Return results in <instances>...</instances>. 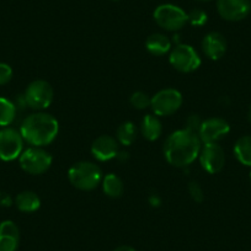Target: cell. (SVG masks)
<instances>
[{"label": "cell", "mask_w": 251, "mask_h": 251, "mask_svg": "<svg viewBox=\"0 0 251 251\" xmlns=\"http://www.w3.org/2000/svg\"><path fill=\"white\" fill-rule=\"evenodd\" d=\"M199 134L187 128L173 132L164 143V156L170 165L185 168L194 163L201 151Z\"/></svg>", "instance_id": "6da1fadb"}, {"label": "cell", "mask_w": 251, "mask_h": 251, "mask_svg": "<svg viewBox=\"0 0 251 251\" xmlns=\"http://www.w3.org/2000/svg\"><path fill=\"white\" fill-rule=\"evenodd\" d=\"M59 132L57 118L46 112H36L27 116L20 126L24 141L31 147H45L52 143Z\"/></svg>", "instance_id": "7a4b0ae2"}, {"label": "cell", "mask_w": 251, "mask_h": 251, "mask_svg": "<svg viewBox=\"0 0 251 251\" xmlns=\"http://www.w3.org/2000/svg\"><path fill=\"white\" fill-rule=\"evenodd\" d=\"M100 166L91 161H78L68 170V180L81 191H93L102 181Z\"/></svg>", "instance_id": "3957f363"}, {"label": "cell", "mask_w": 251, "mask_h": 251, "mask_svg": "<svg viewBox=\"0 0 251 251\" xmlns=\"http://www.w3.org/2000/svg\"><path fill=\"white\" fill-rule=\"evenodd\" d=\"M53 158L42 147H30L19 158L21 169L30 175L45 174L52 165Z\"/></svg>", "instance_id": "277c9868"}, {"label": "cell", "mask_w": 251, "mask_h": 251, "mask_svg": "<svg viewBox=\"0 0 251 251\" xmlns=\"http://www.w3.org/2000/svg\"><path fill=\"white\" fill-rule=\"evenodd\" d=\"M154 20L164 30L176 32L187 24V13L174 4H161L154 10Z\"/></svg>", "instance_id": "5b68a950"}, {"label": "cell", "mask_w": 251, "mask_h": 251, "mask_svg": "<svg viewBox=\"0 0 251 251\" xmlns=\"http://www.w3.org/2000/svg\"><path fill=\"white\" fill-rule=\"evenodd\" d=\"M24 96H25L28 107L41 111L50 107V103L53 102L54 91L48 81L43 80V79H37L28 84Z\"/></svg>", "instance_id": "8992f818"}, {"label": "cell", "mask_w": 251, "mask_h": 251, "mask_svg": "<svg viewBox=\"0 0 251 251\" xmlns=\"http://www.w3.org/2000/svg\"><path fill=\"white\" fill-rule=\"evenodd\" d=\"M170 64L180 73H192L201 66V58L190 45H177L171 50Z\"/></svg>", "instance_id": "52a82bcc"}, {"label": "cell", "mask_w": 251, "mask_h": 251, "mask_svg": "<svg viewBox=\"0 0 251 251\" xmlns=\"http://www.w3.org/2000/svg\"><path fill=\"white\" fill-rule=\"evenodd\" d=\"M182 95L176 89H163L151 98V107L155 116H170L177 112L182 105Z\"/></svg>", "instance_id": "ba28073f"}, {"label": "cell", "mask_w": 251, "mask_h": 251, "mask_svg": "<svg viewBox=\"0 0 251 251\" xmlns=\"http://www.w3.org/2000/svg\"><path fill=\"white\" fill-rule=\"evenodd\" d=\"M24 138L20 131L4 127L0 131V160L13 161L24 151Z\"/></svg>", "instance_id": "9c48e42d"}, {"label": "cell", "mask_w": 251, "mask_h": 251, "mask_svg": "<svg viewBox=\"0 0 251 251\" xmlns=\"http://www.w3.org/2000/svg\"><path fill=\"white\" fill-rule=\"evenodd\" d=\"M202 168L209 174H217L224 168L226 153L218 143H206L199 154Z\"/></svg>", "instance_id": "30bf717a"}, {"label": "cell", "mask_w": 251, "mask_h": 251, "mask_svg": "<svg viewBox=\"0 0 251 251\" xmlns=\"http://www.w3.org/2000/svg\"><path fill=\"white\" fill-rule=\"evenodd\" d=\"M217 10L226 21H241L251 11V0H217Z\"/></svg>", "instance_id": "8fae6325"}, {"label": "cell", "mask_w": 251, "mask_h": 251, "mask_svg": "<svg viewBox=\"0 0 251 251\" xmlns=\"http://www.w3.org/2000/svg\"><path fill=\"white\" fill-rule=\"evenodd\" d=\"M230 132V125L224 118L212 117L204 120L199 131L202 143H217Z\"/></svg>", "instance_id": "7c38bea8"}, {"label": "cell", "mask_w": 251, "mask_h": 251, "mask_svg": "<svg viewBox=\"0 0 251 251\" xmlns=\"http://www.w3.org/2000/svg\"><path fill=\"white\" fill-rule=\"evenodd\" d=\"M91 154L99 161H108L117 158L120 153V146L117 139L111 136H100L91 144Z\"/></svg>", "instance_id": "4fadbf2b"}, {"label": "cell", "mask_w": 251, "mask_h": 251, "mask_svg": "<svg viewBox=\"0 0 251 251\" xmlns=\"http://www.w3.org/2000/svg\"><path fill=\"white\" fill-rule=\"evenodd\" d=\"M228 48L226 37L219 32H209L202 40V50L211 60H219L224 57Z\"/></svg>", "instance_id": "5bb4252c"}, {"label": "cell", "mask_w": 251, "mask_h": 251, "mask_svg": "<svg viewBox=\"0 0 251 251\" xmlns=\"http://www.w3.org/2000/svg\"><path fill=\"white\" fill-rule=\"evenodd\" d=\"M20 244V230L13 221L0 223V251H16Z\"/></svg>", "instance_id": "9a60e30c"}, {"label": "cell", "mask_w": 251, "mask_h": 251, "mask_svg": "<svg viewBox=\"0 0 251 251\" xmlns=\"http://www.w3.org/2000/svg\"><path fill=\"white\" fill-rule=\"evenodd\" d=\"M142 136L149 142H154L160 138L163 133V125L158 116L147 115L144 116L141 123Z\"/></svg>", "instance_id": "2e32d148"}, {"label": "cell", "mask_w": 251, "mask_h": 251, "mask_svg": "<svg viewBox=\"0 0 251 251\" xmlns=\"http://www.w3.org/2000/svg\"><path fill=\"white\" fill-rule=\"evenodd\" d=\"M16 208L24 213H33L41 207V199L33 191H23L15 197Z\"/></svg>", "instance_id": "e0dca14e"}, {"label": "cell", "mask_w": 251, "mask_h": 251, "mask_svg": "<svg viewBox=\"0 0 251 251\" xmlns=\"http://www.w3.org/2000/svg\"><path fill=\"white\" fill-rule=\"evenodd\" d=\"M146 48L151 54L161 57L171 50V41L163 33H153L147 38Z\"/></svg>", "instance_id": "ac0fdd59"}, {"label": "cell", "mask_w": 251, "mask_h": 251, "mask_svg": "<svg viewBox=\"0 0 251 251\" xmlns=\"http://www.w3.org/2000/svg\"><path fill=\"white\" fill-rule=\"evenodd\" d=\"M101 185H102V190L106 196L111 197V199H118L122 196L123 191H125L123 181L116 174H107L106 176H103Z\"/></svg>", "instance_id": "d6986e66"}, {"label": "cell", "mask_w": 251, "mask_h": 251, "mask_svg": "<svg viewBox=\"0 0 251 251\" xmlns=\"http://www.w3.org/2000/svg\"><path fill=\"white\" fill-rule=\"evenodd\" d=\"M234 155L239 163L251 168V136H243L235 142Z\"/></svg>", "instance_id": "ffe728a7"}, {"label": "cell", "mask_w": 251, "mask_h": 251, "mask_svg": "<svg viewBox=\"0 0 251 251\" xmlns=\"http://www.w3.org/2000/svg\"><path fill=\"white\" fill-rule=\"evenodd\" d=\"M116 138L118 143L122 146L128 147L134 143L137 138V127L131 121H126L118 126L117 131H116Z\"/></svg>", "instance_id": "44dd1931"}, {"label": "cell", "mask_w": 251, "mask_h": 251, "mask_svg": "<svg viewBox=\"0 0 251 251\" xmlns=\"http://www.w3.org/2000/svg\"><path fill=\"white\" fill-rule=\"evenodd\" d=\"M16 108L14 101L6 98H0V127H9L16 117Z\"/></svg>", "instance_id": "7402d4cb"}, {"label": "cell", "mask_w": 251, "mask_h": 251, "mask_svg": "<svg viewBox=\"0 0 251 251\" xmlns=\"http://www.w3.org/2000/svg\"><path fill=\"white\" fill-rule=\"evenodd\" d=\"M129 102H131L132 107L136 110H146L151 106V99L149 98L148 94L143 93V91H136L129 98Z\"/></svg>", "instance_id": "603a6c76"}, {"label": "cell", "mask_w": 251, "mask_h": 251, "mask_svg": "<svg viewBox=\"0 0 251 251\" xmlns=\"http://www.w3.org/2000/svg\"><path fill=\"white\" fill-rule=\"evenodd\" d=\"M207 20H208V16H207L206 11L201 10V9H194L187 14V23L191 24L192 26H196V27L206 25Z\"/></svg>", "instance_id": "cb8c5ba5"}, {"label": "cell", "mask_w": 251, "mask_h": 251, "mask_svg": "<svg viewBox=\"0 0 251 251\" xmlns=\"http://www.w3.org/2000/svg\"><path fill=\"white\" fill-rule=\"evenodd\" d=\"M188 192H190V196H191V199L195 202L201 203L204 200L203 190H202L201 185L199 182H196V181H191V182L188 183Z\"/></svg>", "instance_id": "d4e9b609"}, {"label": "cell", "mask_w": 251, "mask_h": 251, "mask_svg": "<svg viewBox=\"0 0 251 251\" xmlns=\"http://www.w3.org/2000/svg\"><path fill=\"white\" fill-rule=\"evenodd\" d=\"M13 68L6 63L0 62V85H6L13 79Z\"/></svg>", "instance_id": "484cf974"}, {"label": "cell", "mask_w": 251, "mask_h": 251, "mask_svg": "<svg viewBox=\"0 0 251 251\" xmlns=\"http://www.w3.org/2000/svg\"><path fill=\"white\" fill-rule=\"evenodd\" d=\"M202 122H203V121L201 120V117H200L199 115H190L187 117V120H186V128L199 134Z\"/></svg>", "instance_id": "4316f807"}, {"label": "cell", "mask_w": 251, "mask_h": 251, "mask_svg": "<svg viewBox=\"0 0 251 251\" xmlns=\"http://www.w3.org/2000/svg\"><path fill=\"white\" fill-rule=\"evenodd\" d=\"M13 203V200L8 194H0V206L9 207Z\"/></svg>", "instance_id": "83f0119b"}, {"label": "cell", "mask_w": 251, "mask_h": 251, "mask_svg": "<svg viewBox=\"0 0 251 251\" xmlns=\"http://www.w3.org/2000/svg\"><path fill=\"white\" fill-rule=\"evenodd\" d=\"M149 202H151V204L153 207L160 206V203H161V201H160V199L158 197V195H153V196H151V199H149Z\"/></svg>", "instance_id": "f1b7e54d"}, {"label": "cell", "mask_w": 251, "mask_h": 251, "mask_svg": "<svg viewBox=\"0 0 251 251\" xmlns=\"http://www.w3.org/2000/svg\"><path fill=\"white\" fill-rule=\"evenodd\" d=\"M113 251H136V249L129 245H121L118 248H116Z\"/></svg>", "instance_id": "f546056e"}, {"label": "cell", "mask_w": 251, "mask_h": 251, "mask_svg": "<svg viewBox=\"0 0 251 251\" xmlns=\"http://www.w3.org/2000/svg\"><path fill=\"white\" fill-rule=\"evenodd\" d=\"M248 120H249V122L251 123V106H250V107H249V112H248Z\"/></svg>", "instance_id": "4dcf8cb0"}, {"label": "cell", "mask_w": 251, "mask_h": 251, "mask_svg": "<svg viewBox=\"0 0 251 251\" xmlns=\"http://www.w3.org/2000/svg\"><path fill=\"white\" fill-rule=\"evenodd\" d=\"M197 1H202V3H207V1H212V0H197Z\"/></svg>", "instance_id": "1f68e13d"}, {"label": "cell", "mask_w": 251, "mask_h": 251, "mask_svg": "<svg viewBox=\"0 0 251 251\" xmlns=\"http://www.w3.org/2000/svg\"><path fill=\"white\" fill-rule=\"evenodd\" d=\"M250 181H251V171H250Z\"/></svg>", "instance_id": "d6a6232c"}, {"label": "cell", "mask_w": 251, "mask_h": 251, "mask_svg": "<svg viewBox=\"0 0 251 251\" xmlns=\"http://www.w3.org/2000/svg\"><path fill=\"white\" fill-rule=\"evenodd\" d=\"M112 1H118V0H112Z\"/></svg>", "instance_id": "836d02e7"}]
</instances>
